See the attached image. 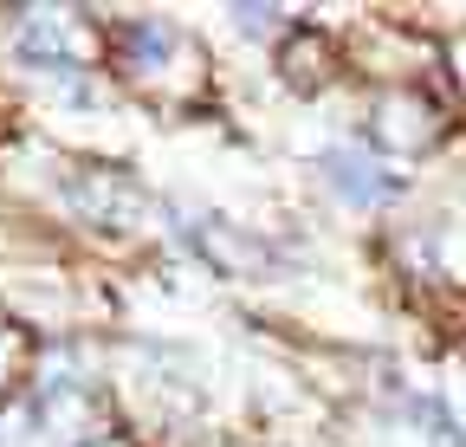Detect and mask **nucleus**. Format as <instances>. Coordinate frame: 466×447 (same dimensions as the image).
Instances as JSON below:
<instances>
[{"mask_svg":"<svg viewBox=\"0 0 466 447\" xmlns=\"http://www.w3.org/2000/svg\"><path fill=\"white\" fill-rule=\"evenodd\" d=\"M318 169H324V182H330L350 208H382V201L401 195V176H389L382 162L363 156V149H324V156H318Z\"/></svg>","mask_w":466,"mask_h":447,"instance_id":"nucleus-1","label":"nucleus"},{"mask_svg":"<svg viewBox=\"0 0 466 447\" xmlns=\"http://www.w3.org/2000/svg\"><path fill=\"white\" fill-rule=\"evenodd\" d=\"M201 247H208L227 272H253V279H259V272L272 266V247H266V240H247V234H233L227 220H208V228H201Z\"/></svg>","mask_w":466,"mask_h":447,"instance_id":"nucleus-2","label":"nucleus"},{"mask_svg":"<svg viewBox=\"0 0 466 447\" xmlns=\"http://www.w3.org/2000/svg\"><path fill=\"white\" fill-rule=\"evenodd\" d=\"M408 415H415V422L428 428V441H434V447H466L460 422H453V415H447V409H441L434 396H421V402H408Z\"/></svg>","mask_w":466,"mask_h":447,"instance_id":"nucleus-3","label":"nucleus"}]
</instances>
